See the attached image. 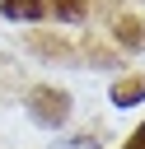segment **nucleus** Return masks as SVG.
Returning <instances> with one entry per match:
<instances>
[{"label": "nucleus", "mask_w": 145, "mask_h": 149, "mask_svg": "<svg viewBox=\"0 0 145 149\" xmlns=\"http://www.w3.org/2000/svg\"><path fill=\"white\" fill-rule=\"evenodd\" d=\"M0 14L5 19H19V23H33L42 14V0H0Z\"/></svg>", "instance_id": "1"}, {"label": "nucleus", "mask_w": 145, "mask_h": 149, "mask_svg": "<svg viewBox=\"0 0 145 149\" xmlns=\"http://www.w3.org/2000/svg\"><path fill=\"white\" fill-rule=\"evenodd\" d=\"M140 98H145V79H131V84L112 88V102H117V107H131V102H140Z\"/></svg>", "instance_id": "2"}, {"label": "nucleus", "mask_w": 145, "mask_h": 149, "mask_svg": "<svg viewBox=\"0 0 145 149\" xmlns=\"http://www.w3.org/2000/svg\"><path fill=\"white\" fill-rule=\"evenodd\" d=\"M51 149H94V140L80 135V140H61V144H51Z\"/></svg>", "instance_id": "3"}, {"label": "nucleus", "mask_w": 145, "mask_h": 149, "mask_svg": "<svg viewBox=\"0 0 145 149\" xmlns=\"http://www.w3.org/2000/svg\"><path fill=\"white\" fill-rule=\"evenodd\" d=\"M131 149H145V144H140V140H136V144H131Z\"/></svg>", "instance_id": "4"}]
</instances>
